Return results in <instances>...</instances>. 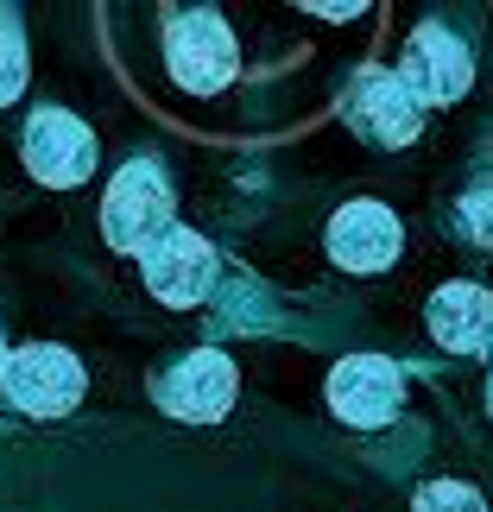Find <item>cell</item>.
<instances>
[{
	"label": "cell",
	"mask_w": 493,
	"mask_h": 512,
	"mask_svg": "<svg viewBox=\"0 0 493 512\" xmlns=\"http://www.w3.org/2000/svg\"><path fill=\"white\" fill-rule=\"evenodd\" d=\"M411 512H487V500L468 481H430V487H418Z\"/></svg>",
	"instance_id": "obj_13"
},
{
	"label": "cell",
	"mask_w": 493,
	"mask_h": 512,
	"mask_svg": "<svg viewBox=\"0 0 493 512\" xmlns=\"http://www.w3.org/2000/svg\"><path fill=\"white\" fill-rule=\"evenodd\" d=\"M323 399L342 424L380 430L405 411V373H399V361H386V354H348V361L329 367Z\"/></svg>",
	"instance_id": "obj_8"
},
{
	"label": "cell",
	"mask_w": 493,
	"mask_h": 512,
	"mask_svg": "<svg viewBox=\"0 0 493 512\" xmlns=\"http://www.w3.org/2000/svg\"><path fill=\"white\" fill-rule=\"evenodd\" d=\"M165 70L184 95H222L241 76V45L215 7H190L165 32Z\"/></svg>",
	"instance_id": "obj_3"
},
{
	"label": "cell",
	"mask_w": 493,
	"mask_h": 512,
	"mask_svg": "<svg viewBox=\"0 0 493 512\" xmlns=\"http://www.w3.org/2000/svg\"><path fill=\"white\" fill-rule=\"evenodd\" d=\"M342 121L361 133L367 146H386V152H399L411 146L424 133V102L399 83V70H380V64H367V70H354L348 76V95H342Z\"/></svg>",
	"instance_id": "obj_7"
},
{
	"label": "cell",
	"mask_w": 493,
	"mask_h": 512,
	"mask_svg": "<svg viewBox=\"0 0 493 512\" xmlns=\"http://www.w3.org/2000/svg\"><path fill=\"white\" fill-rule=\"evenodd\" d=\"M83 392H89L83 361L57 342H26L0 367V399L13 411H26V418H64V411L83 405Z\"/></svg>",
	"instance_id": "obj_4"
},
{
	"label": "cell",
	"mask_w": 493,
	"mask_h": 512,
	"mask_svg": "<svg viewBox=\"0 0 493 512\" xmlns=\"http://www.w3.org/2000/svg\"><path fill=\"white\" fill-rule=\"evenodd\" d=\"M399 83L418 95L424 108H449L475 89V51L443 26H418L399 51Z\"/></svg>",
	"instance_id": "obj_9"
},
{
	"label": "cell",
	"mask_w": 493,
	"mask_h": 512,
	"mask_svg": "<svg viewBox=\"0 0 493 512\" xmlns=\"http://www.w3.org/2000/svg\"><path fill=\"white\" fill-rule=\"evenodd\" d=\"M215 279H222V253H215L196 228H184V222H171L159 241L140 253V285H146V298H159L165 310L209 304Z\"/></svg>",
	"instance_id": "obj_5"
},
{
	"label": "cell",
	"mask_w": 493,
	"mask_h": 512,
	"mask_svg": "<svg viewBox=\"0 0 493 512\" xmlns=\"http://www.w3.org/2000/svg\"><path fill=\"white\" fill-rule=\"evenodd\" d=\"M26 76H32V57H26V32H19V13L0 7V108H13L26 95Z\"/></svg>",
	"instance_id": "obj_12"
},
{
	"label": "cell",
	"mask_w": 493,
	"mask_h": 512,
	"mask_svg": "<svg viewBox=\"0 0 493 512\" xmlns=\"http://www.w3.org/2000/svg\"><path fill=\"white\" fill-rule=\"evenodd\" d=\"M171 222H177V190H171L159 159H127L108 177V190H102V241L114 253H133V260H140Z\"/></svg>",
	"instance_id": "obj_1"
},
{
	"label": "cell",
	"mask_w": 493,
	"mask_h": 512,
	"mask_svg": "<svg viewBox=\"0 0 493 512\" xmlns=\"http://www.w3.org/2000/svg\"><path fill=\"white\" fill-rule=\"evenodd\" d=\"M19 159H26V177L45 190H76L89 184L95 165H102V140L83 114L70 108H32L26 133H19Z\"/></svg>",
	"instance_id": "obj_2"
},
{
	"label": "cell",
	"mask_w": 493,
	"mask_h": 512,
	"mask_svg": "<svg viewBox=\"0 0 493 512\" xmlns=\"http://www.w3.org/2000/svg\"><path fill=\"white\" fill-rule=\"evenodd\" d=\"M7 354H13V348H7V336H0V367H7Z\"/></svg>",
	"instance_id": "obj_15"
},
{
	"label": "cell",
	"mask_w": 493,
	"mask_h": 512,
	"mask_svg": "<svg viewBox=\"0 0 493 512\" xmlns=\"http://www.w3.org/2000/svg\"><path fill=\"white\" fill-rule=\"evenodd\" d=\"M323 247H329V260L342 272H386L405 253V228H399V215H392L386 203L354 196V203H342L329 215Z\"/></svg>",
	"instance_id": "obj_10"
},
{
	"label": "cell",
	"mask_w": 493,
	"mask_h": 512,
	"mask_svg": "<svg viewBox=\"0 0 493 512\" xmlns=\"http://www.w3.org/2000/svg\"><path fill=\"white\" fill-rule=\"evenodd\" d=\"M487 411H493V380H487Z\"/></svg>",
	"instance_id": "obj_16"
},
{
	"label": "cell",
	"mask_w": 493,
	"mask_h": 512,
	"mask_svg": "<svg viewBox=\"0 0 493 512\" xmlns=\"http://www.w3.org/2000/svg\"><path fill=\"white\" fill-rule=\"evenodd\" d=\"M310 13H317V19H361V7H354V0H348V7H342V0H329V7H310Z\"/></svg>",
	"instance_id": "obj_14"
},
{
	"label": "cell",
	"mask_w": 493,
	"mask_h": 512,
	"mask_svg": "<svg viewBox=\"0 0 493 512\" xmlns=\"http://www.w3.org/2000/svg\"><path fill=\"white\" fill-rule=\"evenodd\" d=\"M424 329L437 336V348L449 354H487L493 348V291L487 285H437L424 304Z\"/></svg>",
	"instance_id": "obj_11"
},
{
	"label": "cell",
	"mask_w": 493,
	"mask_h": 512,
	"mask_svg": "<svg viewBox=\"0 0 493 512\" xmlns=\"http://www.w3.org/2000/svg\"><path fill=\"white\" fill-rule=\"evenodd\" d=\"M241 399V373L222 348H190L152 380V405L177 424H222Z\"/></svg>",
	"instance_id": "obj_6"
}]
</instances>
